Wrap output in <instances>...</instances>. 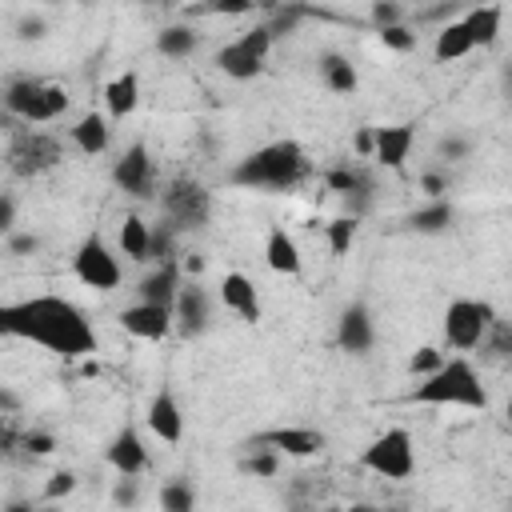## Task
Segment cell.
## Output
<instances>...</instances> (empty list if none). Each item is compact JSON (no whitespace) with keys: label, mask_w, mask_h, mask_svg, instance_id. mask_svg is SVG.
Segmentation results:
<instances>
[{"label":"cell","mask_w":512,"mask_h":512,"mask_svg":"<svg viewBox=\"0 0 512 512\" xmlns=\"http://www.w3.org/2000/svg\"><path fill=\"white\" fill-rule=\"evenodd\" d=\"M0 336L36 344L60 360H80L96 352V328L92 320L56 292H36L24 300L0 304Z\"/></svg>","instance_id":"6da1fadb"},{"label":"cell","mask_w":512,"mask_h":512,"mask_svg":"<svg viewBox=\"0 0 512 512\" xmlns=\"http://www.w3.org/2000/svg\"><path fill=\"white\" fill-rule=\"evenodd\" d=\"M308 152L300 140H268L240 156L228 172V184L248 192H288L308 176Z\"/></svg>","instance_id":"7a4b0ae2"},{"label":"cell","mask_w":512,"mask_h":512,"mask_svg":"<svg viewBox=\"0 0 512 512\" xmlns=\"http://www.w3.org/2000/svg\"><path fill=\"white\" fill-rule=\"evenodd\" d=\"M408 400L420 408H472V412H484L492 404L488 388L480 384V372L468 356H448L436 372L420 376V384L408 392Z\"/></svg>","instance_id":"3957f363"},{"label":"cell","mask_w":512,"mask_h":512,"mask_svg":"<svg viewBox=\"0 0 512 512\" xmlns=\"http://www.w3.org/2000/svg\"><path fill=\"white\" fill-rule=\"evenodd\" d=\"M4 108L24 120V124H56L68 108H72V96L64 84H52V80H36V76H20L4 88Z\"/></svg>","instance_id":"277c9868"},{"label":"cell","mask_w":512,"mask_h":512,"mask_svg":"<svg viewBox=\"0 0 512 512\" xmlns=\"http://www.w3.org/2000/svg\"><path fill=\"white\" fill-rule=\"evenodd\" d=\"M492 328H496V308H492V300H472V296H456V300L444 308V320H440L444 344H448L452 352H472V348H480Z\"/></svg>","instance_id":"5b68a950"},{"label":"cell","mask_w":512,"mask_h":512,"mask_svg":"<svg viewBox=\"0 0 512 512\" xmlns=\"http://www.w3.org/2000/svg\"><path fill=\"white\" fill-rule=\"evenodd\" d=\"M276 36L268 24H252L244 28L236 40H228L220 52H216V68L228 76V80H256L268 64V52H272Z\"/></svg>","instance_id":"8992f818"},{"label":"cell","mask_w":512,"mask_h":512,"mask_svg":"<svg viewBox=\"0 0 512 512\" xmlns=\"http://www.w3.org/2000/svg\"><path fill=\"white\" fill-rule=\"evenodd\" d=\"M360 464L380 476V480H408L416 472V444L408 428H384L376 440H368V448L360 452Z\"/></svg>","instance_id":"52a82bcc"},{"label":"cell","mask_w":512,"mask_h":512,"mask_svg":"<svg viewBox=\"0 0 512 512\" xmlns=\"http://www.w3.org/2000/svg\"><path fill=\"white\" fill-rule=\"evenodd\" d=\"M72 276L92 288V292H116L124 284V268H120V256L92 232L80 240V248L72 252Z\"/></svg>","instance_id":"ba28073f"},{"label":"cell","mask_w":512,"mask_h":512,"mask_svg":"<svg viewBox=\"0 0 512 512\" xmlns=\"http://www.w3.org/2000/svg\"><path fill=\"white\" fill-rule=\"evenodd\" d=\"M160 204H164V216L172 220V228H204L208 220H212V192L200 184V180H192V176H180V180H172L168 188H164V196H160Z\"/></svg>","instance_id":"9c48e42d"},{"label":"cell","mask_w":512,"mask_h":512,"mask_svg":"<svg viewBox=\"0 0 512 512\" xmlns=\"http://www.w3.org/2000/svg\"><path fill=\"white\" fill-rule=\"evenodd\" d=\"M60 160H64L60 140L48 136V132H36V128H24V132L12 140V148H8V168H12L16 176H44V172H52Z\"/></svg>","instance_id":"30bf717a"},{"label":"cell","mask_w":512,"mask_h":512,"mask_svg":"<svg viewBox=\"0 0 512 512\" xmlns=\"http://www.w3.org/2000/svg\"><path fill=\"white\" fill-rule=\"evenodd\" d=\"M112 184H116L124 196H136V200L152 196V188H156V160H152V152H148L144 140H132V144L116 156V164H112Z\"/></svg>","instance_id":"8fae6325"},{"label":"cell","mask_w":512,"mask_h":512,"mask_svg":"<svg viewBox=\"0 0 512 512\" xmlns=\"http://www.w3.org/2000/svg\"><path fill=\"white\" fill-rule=\"evenodd\" d=\"M172 328L180 336H188V340H196V336H204L212 328V296H208V288L200 280H184L180 284V292L172 300Z\"/></svg>","instance_id":"7c38bea8"},{"label":"cell","mask_w":512,"mask_h":512,"mask_svg":"<svg viewBox=\"0 0 512 512\" xmlns=\"http://www.w3.org/2000/svg\"><path fill=\"white\" fill-rule=\"evenodd\" d=\"M336 348L348 356H368L376 348V316L368 304L352 300L336 316Z\"/></svg>","instance_id":"4fadbf2b"},{"label":"cell","mask_w":512,"mask_h":512,"mask_svg":"<svg viewBox=\"0 0 512 512\" xmlns=\"http://www.w3.org/2000/svg\"><path fill=\"white\" fill-rule=\"evenodd\" d=\"M252 448H268V452H276L280 460L284 456H292V460H308V456H316L320 448H324V432H316V428H264L256 440H252Z\"/></svg>","instance_id":"5bb4252c"},{"label":"cell","mask_w":512,"mask_h":512,"mask_svg":"<svg viewBox=\"0 0 512 512\" xmlns=\"http://www.w3.org/2000/svg\"><path fill=\"white\" fill-rule=\"evenodd\" d=\"M416 144V124H380L372 128V160L388 172H404Z\"/></svg>","instance_id":"9a60e30c"},{"label":"cell","mask_w":512,"mask_h":512,"mask_svg":"<svg viewBox=\"0 0 512 512\" xmlns=\"http://www.w3.org/2000/svg\"><path fill=\"white\" fill-rule=\"evenodd\" d=\"M116 324H120L128 336H136V340H168V336L176 332V328H172V308L144 304V300L120 308V312H116Z\"/></svg>","instance_id":"2e32d148"},{"label":"cell","mask_w":512,"mask_h":512,"mask_svg":"<svg viewBox=\"0 0 512 512\" xmlns=\"http://www.w3.org/2000/svg\"><path fill=\"white\" fill-rule=\"evenodd\" d=\"M216 296H220V304H224L232 316H240L244 324H256V320L264 316V304H260L256 280H252V276H244V272H224V276H220Z\"/></svg>","instance_id":"e0dca14e"},{"label":"cell","mask_w":512,"mask_h":512,"mask_svg":"<svg viewBox=\"0 0 512 512\" xmlns=\"http://www.w3.org/2000/svg\"><path fill=\"white\" fill-rule=\"evenodd\" d=\"M144 424H148V432H152L156 440H164V444H180V440H184V408H180V400H176L172 388H160V392L148 400Z\"/></svg>","instance_id":"ac0fdd59"},{"label":"cell","mask_w":512,"mask_h":512,"mask_svg":"<svg viewBox=\"0 0 512 512\" xmlns=\"http://www.w3.org/2000/svg\"><path fill=\"white\" fill-rule=\"evenodd\" d=\"M104 460H108V468H112L116 476H140V472L148 468V448H144L140 432H136L132 424H124V428L108 440Z\"/></svg>","instance_id":"d6986e66"},{"label":"cell","mask_w":512,"mask_h":512,"mask_svg":"<svg viewBox=\"0 0 512 512\" xmlns=\"http://www.w3.org/2000/svg\"><path fill=\"white\" fill-rule=\"evenodd\" d=\"M264 264L276 272V276H304V256H300V244L296 236L284 228V224H272L268 236H264Z\"/></svg>","instance_id":"ffe728a7"},{"label":"cell","mask_w":512,"mask_h":512,"mask_svg":"<svg viewBox=\"0 0 512 512\" xmlns=\"http://www.w3.org/2000/svg\"><path fill=\"white\" fill-rule=\"evenodd\" d=\"M68 140H72L76 152H84V156H104V152L112 148V120H108L104 112L88 108V112H80L76 124L68 128Z\"/></svg>","instance_id":"44dd1931"},{"label":"cell","mask_w":512,"mask_h":512,"mask_svg":"<svg viewBox=\"0 0 512 512\" xmlns=\"http://www.w3.org/2000/svg\"><path fill=\"white\" fill-rule=\"evenodd\" d=\"M180 284H184L180 264H176V260H160V268H152V272H148V276L136 284V292H140V300H144V304L172 308V300H176Z\"/></svg>","instance_id":"7402d4cb"},{"label":"cell","mask_w":512,"mask_h":512,"mask_svg":"<svg viewBox=\"0 0 512 512\" xmlns=\"http://www.w3.org/2000/svg\"><path fill=\"white\" fill-rule=\"evenodd\" d=\"M140 104V72H120L104 84V116L108 120H128Z\"/></svg>","instance_id":"603a6c76"},{"label":"cell","mask_w":512,"mask_h":512,"mask_svg":"<svg viewBox=\"0 0 512 512\" xmlns=\"http://www.w3.org/2000/svg\"><path fill=\"white\" fill-rule=\"evenodd\" d=\"M468 40H472V52L476 48H492L500 40V24H504V4H480V8H468L460 16Z\"/></svg>","instance_id":"cb8c5ba5"},{"label":"cell","mask_w":512,"mask_h":512,"mask_svg":"<svg viewBox=\"0 0 512 512\" xmlns=\"http://www.w3.org/2000/svg\"><path fill=\"white\" fill-rule=\"evenodd\" d=\"M316 72H320V84L328 92H336V96H352L360 88V72L344 52H320Z\"/></svg>","instance_id":"d4e9b609"},{"label":"cell","mask_w":512,"mask_h":512,"mask_svg":"<svg viewBox=\"0 0 512 512\" xmlns=\"http://www.w3.org/2000/svg\"><path fill=\"white\" fill-rule=\"evenodd\" d=\"M116 248H120V256H128L132 264L152 260V228H148V220H144V216H136V212H128V216L120 220Z\"/></svg>","instance_id":"484cf974"},{"label":"cell","mask_w":512,"mask_h":512,"mask_svg":"<svg viewBox=\"0 0 512 512\" xmlns=\"http://www.w3.org/2000/svg\"><path fill=\"white\" fill-rule=\"evenodd\" d=\"M452 224H456L452 200H424L416 212H408V228L416 236H444V232H452Z\"/></svg>","instance_id":"4316f807"},{"label":"cell","mask_w":512,"mask_h":512,"mask_svg":"<svg viewBox=\"0 0 512 512\" xmlns=\"http://www.w3.org/2000/svg\"><path fill=\"white\" fill-rule=\"evenodd\" d=\"M196 48H200V32L188 24H168L156 32V52L168 60H188Z\"/></svg>","instance_id":"83f0119b"},{"label":"cell","mask_w":512,"mask_h":512,"mask_svg":"<svg viewBox=\"0 0 512 512\" xmlns=\"http://www.w3.org/2000/svg\"><path fill=\"white\" fill-rule=\"evenodd\" d=\"M468 52H472V40H468V32H464L460 20H448V24L436 32V40H432L436 64H456V60H464Z\"/></svg>","instance_id":"f1b7e54d"},{"label":"cell","mask_w":512,"mask_h":512,"mask_svg":"<svg viewBox=\"0 0 512 512\" xmlns=\"http://www.w3.org/2000/svg\"><path fill=\"white\" fill-rule=\"evenodd\" d=\"M196 488L192 480L176 476V480H164L160 484V512H196Z\"/></svg>","instance_id":"f546056e"},{"label":"cell","mask_w":512,"mask_h":512,"mask_svg":"<svg viewBox=\"0 0 512 512\" xmlns=\"http://www.w3.org/2000/svg\"><path fill=\"white\" fill-rule=\"evenodd\" d=\"M356 228H360V220H356V216H336V220H328V224H324V236H328V252H332L336 260L352 252Z\"/></svg>","instance_id":"4dcf8cb0"},{"label":"cell","mask_w":512,"mask_h":512,"mask_svg":"<svg viewBox=\"0 0 512 512\" xmlns=\"http://www.w3.org/2000/svg\"><path fill=\"white\" fill-rule=\"evenodd\" d=\"M444 360H448V356H444V352H440L436 344H424V348H416V352L408 356V372H412V376L420 380V376H428V372H436V368H440Z\"/></svg>","instance_id":"1f68e13d"},{"label":"cell","mask_w":512,"mask_h":512,"mask_svg":"<svg viewBox=\"0 0 512 512\" xmlns=\"http://www.w3.org/2000/svg\"><path fill=\"white\" fill-rule=\"evenodd\" d=\"M376 36H380V44H384L388 52H400V56L416 48V32H412L408 24H392V28H380Z\"/></svg>","instance_id":"d6a6232c"},{"label":"cell","mask_w":512,"mask_h":512,"mask_svg":"<svg viewBox=\"0 0 512 512\" xmlns=\"http://www.w3.org/2000/svg\"><path fill=\"white\" fill-rule=\"evenodd\" d=\"M244 472H252V476H260V480H268V476H276V472H280V456H276V452H268V448H252V456L244 460Z\"/></svg>","instance_id":"836d02e7"},{"label":"cell","mask_w":512,"mask_h":512,"mask_svg":"<svg viewBox=\"0 0 512 512\" xmlns=\"http://www.w3.org/2000/svg\"><path fill=\"white\" fill-rule=\"evenodd\" d=\"M112 504H116L120 512H132V508L140 504V480H136V476H120V480L112 484Z\"/></svg>","instance_id":"e575fe53"},{"label":"cell","mask_w":512,"mask_h":512,"mask_svg":"<svg viewBox=\"0 0 512 512\" xmlns=\"http://www.w3.org/2000/svg\"><path fill=\"white\" fill-rule=\"evenodd\" d=\"M468 152H472V140L460 136V132H448V136H440V144H436V156H440V160H468Z\"/></svg>","instance_id":"d590c367"},{"label":"cell","mask_w":512,"mask_h":512,"mask_svg":"<svg viewBox=\"0 0 512 512\" xmlns=\"http://www.w3.org/2000/svg\"><path fill=\"white\" fill-rule=\"evenodd\" d=\"M76 472H68V468H60V472H52L48 476V484H44V500H64V496H72L76 492Z\"/></svg>","instance_id":"8d00e7d4"},{"label":"cell","mask_w":512,"mask_h":512,"mask_svg":"<svg viewBox=\"0 0 512 512\" xmlns=\"http://www.w3.org/2000/svg\"><path fill=\"white\" fill-rule=\"evenodd\" d=\"M368 16H372L376 32H380V28H392V24H404V8L392 4V0H376V4L368 8Z\"/></svg>","instance_id":"74e56055"},{"label":"cell","mask_w":512,"mask_h":512,"mask_svg":"<svg viewBox=\"0 0 512 512\" xmlns=\"http://www.w3.org/2000/svg\"><path fill=\"white\" fill-rule=\"evenodd\" d=\"M4 244H8L12 256H32V252L40 248V236H36V232H8Z\"/></svg>","instance_id":"f35d334b"},{"label":"cell","mask_w":512,"mask_h":512,"mask_svg":"<svg viewBox=\"0 0 512 512\" xmlns=\"http://www.w3.org/2000/svg\"><path fill=\"white\" fill-rule=\"evenodd\" d=\"M16 36H20V40H44V36H48V24H44V16H20V24H16Z\"/></svg>","instance_id":"ab89813d"},{"label":"cell","mask_w":512,"mask_h":512,"mask_svg":"<svg viewBox=\"0 0 512 512\" xmlns=\"http://www.w3.org/2000/svg\"><path fill=\"white\" fill-rule=\"evenodd\" d=\"M420 192H424L428 200H444L448 176H444V172H424V176H420Z\"/></svg>","instance_id":"60d3db41"},{"label":"cell","mask_w":512,"mask_h":512,"mask_svg":"<svg viewBox=\"0 0 512 512\" xmlns=\"http://www.w3.org/2000/svg\"><path fill=\"white\" fill-rule=\"evenodd\" d=\"M16 232V196L12 192H0V240Z\"/></svg>","instance_id":"b9f144b4"},{"label":"cell","mask_w":512,"mask_h":512,"mask_svg":"<svg viewBox=\"0 0 512 512\" xmlns=\"http://www.w3.org/2000/svg\"><path fill=\"white\" fill-rule=\"evenodd\" d=\"M28 452H36V456H48V452H56V440L48 436V432H28Z\"/></svg>","instance_id":"7bdbcfd3"},{"label":"cell","mask_w":512,"mask_h":512,"mask_svg":"<svg viewBox=\"0 0 512 512\" xmlns=\"http://www.w3.org/2000/svg\"><path fill=\"white\" fill-rule=\"evenodd\" d=\"M352 148H356V156H368L372 160V128H360L356 140H352Z\"/></svg>","instance_id":"ee69618b"},{"label":"cell","mask_w":512,"mask_h":512,"mask_svg":"<svg viewBox=\"0 0 512 512\" xmlns=\"http://www.w3.org/2000/svg\"><path fill=\"white\" fill-rule=\"evenodd\" d=\"M0 512H40L32 500H24V496H16V500H4L0 504Z\"/></svg>","instance_id":"f6af8a7d"},{"label":"cell","mask_w":512,"mask_h":512,"mask_svg":"<svg viewBox=\"0 0 512 512\" xmlns=\"http://www.w3.org/2000/svg\"><path fill=\"white\" fill-rule=\"evenodd\" d=\"M324 512H348V508H324Z\"/></svg>","instance_id":"bcb514c9"}]
</instances>
